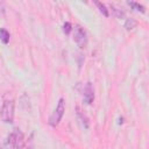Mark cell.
Returning <instances> with one entry per match:
<instances>
[{
	"instance_id": "cell-1",
	"label": "cell",
	"mask_w": 149,
	"mask_h": 149,
	"mask_svg": "<svg viewBox=\"0 0 149 149\" xmlns=\"http://www.w3.org/2000/svg\"><path fill=\"white\" fill-rule=\"evenodd\" d=\"M6 149H22L24 146L23 133L20 129H14L6 140Z\"/></svg>"
},
{
	"instance_id": "cell-2",
	"label": "cell",
	"mask_w": 149,
	"mask_h": 149,
	"mask_svg": "<svg viewBox=\"0 0 149 149\" xmlns=\"http://www.w3.org/2000/svg\"><path fill=\"white\" fill-rule=\"evenodd\" d=\"M64 112H65V101H64L63 98H61V99L58 100V102H57V106H56L54 113H52V114L50 115V118H49V125H50L51 127L58 126L59 121L62 120V118H63V115H64Z\"/></svg>"
},
{
	"instance_id": "cell-3",
	"label": "cell",
	"mask_w": 149,
	"mask_h": 149,
	"mask_svg": "<svg viewBox=\"0 0 149 149\" xmlns=\"http://www.w3.org/2000/svg\"><path fill=\"white\" fill-rule=\"evenodd\" d=\"M1 120L5 123H12L14 120V101L13 100H5L1 107Z\"/></svg>"
},
{
	"instance_id": "cell-4",
	"label": "cell",
	"mask_w": 149,
	"mask_h": 149,
	"mask_svg": "<svg viewBox=\"0 0 149 149\" xmlns=\"http://www.w3.org/2000/svg\"><path fill=\"white\" fill-rule=\"evenodd\" d=\"M73 29V41L77 43L79 48H85L87 45V35L85 30L80 26H76Z\"/></svg>"
},
{
	"instance_id": "cell-5",
	"label": "cell",
	"mask_w": 149,
	"mask_h": 149,
	"mask_svg": "<svg viewBox=\"0 0 149 149\" xmlns=\"http://www.w3.org/2000/svg\"><path fill=\"white\" fill-rule=\"evenodd\" d=\"M83 101L86 105H91L94 100V90H93V85L91 81H87L84 86V91H83Z\"/></svg>"
},
{
	"instance_id": "cell-6",
	"label": "cell",
	"mask_w": 149,
	"mask_h": 149,
	"mask_svg": "<svg viewBox=\"0 0 149 149\" xmlns=\"http://www.w3.org/2000/svg\"><path fill=\"white\" fill-rule=\"evenodd\" d=\"M77 116H78V119L80 120V122H81V125L84 126V128H88V119H87V116L84 114V113H81V111L77 107Z\"/></svg>"
},
{
	"instance_id": "cell-7",
	"label": "cell",
	"mask_w": 149,
	"mask_h": 149,
	"mask_svg": "<svg viewBox=\"0 0 149 149\" xmlns=\"http://www.w3.org/2000/svg\"><path fill=\"white\" fill-rule=\"evenodd\" d=\"M94 3L97 5V7L99 8L100 13H101L104 16H106V17H108V16H109V9H107V7H106V5H105V3L99 2V1H95Z\"/></svg>"
},
{
	"instance_id": "cell-8",
	"label": "cell",
	"mask_w": 149,
	"mask_h": 149,
	"mask_svg": "<svg viewBox=\"0 0 149 149\" xmlns=\"http://www.w3.org/2000/svg\"><path fill=\"white\" fill-rule=\"evenodd\" d=\"M127 5L130 6L133 9H135V10H137V12H141V13H144V12H146L144 6L140 5L139 2H135V1H127Z\"/></svg>"
},
{
	"instance_id": "cell-9",
	"label": "cell",
	"mask_w": 149,
	"mask_h": 149,
	"mask_svg": "<svg viewBox=\"0 0 149 149\" xmlns=\"http://www.w3.org/2000/svg\"><path fill=\"white\" fill-rule=\"evenodd\" d=\"M0 40L3 44H7L9 42V33L5 28H0Z\"/></svg>"
},
{
	"instance_id": "cell-10",
	"label": "cell",
	"mask_w": 149,
	"mask_h": 149,
	"mask_svg": "<svg viewBox=\"0 0 149 149\" xmlns=\"http://www.w3.org/2000/svg\"><path fill=\"white\" fill-rule=\"evenodd\" d=\"M111 9H112L113 14H114L118 19H126V14H125V12H123V10H121V9L116 8L115 6H111Z\"/></svg>"
},
{
	"instance_id": "cell-11",
	"label": "cell",
	"mask_w": 149,
	"mask_h": 149,
	"mask_svg": "<svg viewBox=\"0 0 149 149\" xmlns=\"http://www.w3.org/2000/svg\"><path fill=\"white\" fill-rule=\"evenodd\" d=\"M136 24H137V22H136L134 19H126V21H125V28H126L127 30L134 29V28L136 27Z\"/></svg>"
},
{
	"instance_id": "cell-12",
	"label": "cell",
	"mask_w": 149,
	"mask_h": 149,
	"mask_svg": "<svg viewBox=\"0 0 149 149\" xmlns=\"http://www.w3.org/2000/svg\"><path fill=\"white\" fill-rule=\"evenodd\" d=\"M71 30H72V26H71V23H70V22H65V23L63 24V31L68 35V34L71 33Z\"/></svg>"
}]
</instances>
